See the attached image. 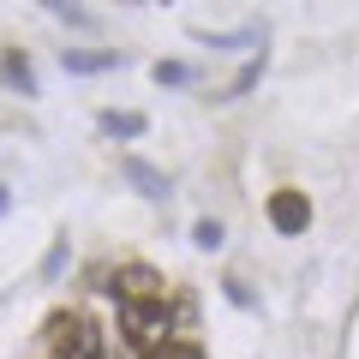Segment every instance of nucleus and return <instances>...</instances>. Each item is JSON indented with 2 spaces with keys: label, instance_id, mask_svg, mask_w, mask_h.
Returning <instances> with one entry per match:
<instances>
[{
  "label": "nucleus",
  "instance_id": "423d86ee",
  "mask_svg": "<svg viewBox=\"0 0 359 359\" xmlns=\"http://www.w3.org/2000/svg\"><path fill=\"white\" fill-rule=\"evenodd\" d=\"M120 54L114 48H66V72H114Z\"/></svg>",
  "mask_w": 359,
  "mask_h": 359
},
{
  "label": "nucleus",
  "instance_id": "7ed1b4c3",
  "mask_svg": "<svg viewBox=\"0 0 359 359\" xmlns=\"http://www.w3.org/2000/svg\"><path fill=\"white\" fill-rule=\"evenodd\" d=\"M269 228L276 233H306L311 228V198L282 186V192H269Z\"/></svg>",
  "mask_w": 359,
  "mask_h": 359
},
{
  "label": "nucleus",
  "instance_id": "20e7f679",
  "mask_svg": "<svg viewBox=\"0 0 359 359\" xmlns=\"http://www.w3.org/2000/svg\"><path fill=\"white\" fill-rule=\"evenodd\" d=\"M0 84L13 90V96H36V72H30V60H25L18 48L0 54Z\"/></svg>",
  "mask_w": 359,
  "mask_h": 359
},
{
  "label": "nucleus",
  "instance_id": "f257e3e1",
  "mask_svg": "<svg viewBox=\"0 0 359 359\" xmlns=\"http://www.w3.org/2000/svg\"><path fill=\"white\" fill-rule=\"evenodd\" d=\"M168 306H120V335H126V359H138L150 341H162Z\"/></svg>",
  "mask_w": 359,
  "mask_h": 359
},
{
  "label": "nucleus",
  "instance_id": "f8f14e48",
  "mask_svg": "<svg viewBox=\"0 0 359 359\" xmlns=\"http://www.w3.org/2000/svg\"><path fill=\"white\" fill-rule=\"evenodd\" d=\"M156 359H210V353L198 341H162V353H156Z\"/></svg>",
  "mask_w": 359,
  "mask_h": 359
},
{
  "label": "nucleus",
  "instance_id": "9d476101",
  "mask_svg": "<svg viewBox=\"0 0 359 359\" xmlns=\"http://www.w3.org/2000/svg\"><path fill=\"white\" fill-rule=\"evenodd\" d=\"M198 42H210V48H252V42H264L257 30H233V36H210V30H192Z\"/></svg>",
  "mask_w": 359,
  "mask_h": 359
},
{
  "label": "nucleus",
  "instance_id": "9b49d317",
  "mask_svg": "<svg viewBox=\"0 0 359 359\" xmlns=\"http://www.w3.org/2000/svg\"><path fill=\"white\" fill-rule=\"evenodd\" d=\"M222 240H228V233H222V222H198V228H192V245H198V252H216Z\"/></svg>",
  "mask_w": 359,
  "mask_h": 359
},
{
  "label": "nucleus",
  "instance_id": "39448f33",
  "mask_svg": "<svg viewBox=\"0 0 359 359\" xmlns=\"http://www.w3.org/2000/svg\"><path fill=\"white\" fill-rule=\"evenodd\" d=\"M120 174H126L144 198H168V174H156V168H150V162H138V156H126V162H120Z\"/></svg>",
  "mask_w": 359,
  "mask_h": 359
},
{
  "label": "nucleus",
  "instance_id": "1a4fd4ad",
  "mask_svg": "<svg viewBox=\"0 0 359 359\" xmlns=\"http://www.w3.org/2000/svg\"><path fill=\"white\" fill-rule=\"evenodd\" d=\"M156 84H168V90H180V84H192V66H180V60H156Z\"/></svg>",
  "mask_w": 359,
  "mask_h": 359
},
{
  "label": "nucleus",
  "instance_id": "f03ea898",
  "mask_svg": "<svg viewBox=\"0 0 359 359\" xmlns=\"http://www.w3.org/2000/svg\"><path fill=\"white\" fill-rule=\"evenodd\" d=\"M114 299L120 306H162V276H156L150 264H126V269H114Z\"/></svg>",
  "mask_w": 359,
  "mask_h": 359
},
{
  "label": "nucleus",
  "instance_id": "6e6552de",
  "mask_svg": "<svg viewBox=\"0 0 359 359\" xmlns=\"http://www.w3.org/2000/svg\"><path fill=\"white\" fill-rule=\"evenodd\" d=\"M96 126H102L108 138H144V126H150V120H144V114H120V108H108Z\"/></svg>",
  "mask_w": 359,
  "mask_h": 359
},
{
  "label": "nucleus",
  "instance_id": "0eeeda50",
  "mask_svg": "<svg viewBox=\"0 0 359 359\" xmlns=\"http://www.w3.org/2000/svg\"><path fill=\"white\" fill-rule=\"evenodd\" d=\"M66 359H102V330L90 318L72 323V341H66Z\"/></svg>",
  "mask_w": 359,
  "mask_h": 359
},
{
  "label": "nucleus",
  "instance_id": "ddd939ff",
  "mask_svg": "<svg viewBox=\"0 0 359 359\" xmlns=\"http://www.w3.org/2000/svg\"><path fill=\"white\" fill-rule=\"evenodd\" d=\"M42 6H48L54 18H66V25H90V13H84V6H72V0H42Z\"/></svg>",
  "mask_w": 359,
  "mask_h": 359
}]
</instances>
